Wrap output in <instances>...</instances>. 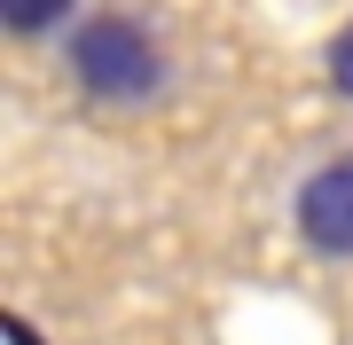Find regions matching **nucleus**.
Masks as SVG:
<instances>
[{
  "label": "nucleus",
  "mask_w": 353,
  "mask_h": 345,
  "mask_svg": "<svg viewBox=\"0 0 353 345\" xmlns=\"http://www.w3.org/2000/svg\"><path fill=\"white\" fill-rule=\"evenodd\" d=\"M0 16H8L16 39H39V32H55L71 16V0H0Z\"/></svg>",
  "instance_id": "7ed1b4c3"
},
{
  "label": "nucleus",
  "mask_w": 353,
  "mask_h": 345,
  "mask_svg": "<svg viewBox=\"0 0 353 345\" xmlns=\"http://www.w3.org/2000/svg\"><path fill=\"white\" fill-rule=\"evenodd\" d=\"M299 236L322 259H353V157L299 180Z\"/></svg>",
  "instance_id": "f03ea898"
},
{
  "label": "nucleus",
  "mask_w": 353,
  "mask_h": 345,
  "mask_svg": "<svg viewBox=\"0 0 353 345\" xmlns=\"http://www.w3.org/2000/svg\"><path fill=\"white\" fill-rule=\"evenodd\" d=\"M330 87H338L345 103H353V32L338 39V48H330Z\"/></svg>",
  "instance_id": "20e7f679"
},
{
  "label": "nucleus",
  "mask_w": 353,
  "mask_h": 345,
  "mask_svg": "<svg viewBox=\"0 0 353 345\" xmlns=\"http://www.w3.org/2000/svg\"><path fill=\"white\" fill-rule=\"evenodd\" d=\"M71 79L87 103H110V110H134L165 87V55L157 39L134 24V16H87L71 32Z\"/></svg>",
  "instance_id": "f257e3e1"
},
{
  "label": "nucleus",
  "mask_w": 353,
  "mask_h": 345,
  "mask_svg": "<svg viewBox=\"0 0 353 345\" xmlns=\"http://www.w3.org/2000/svg\"><path fill=\"white\" fill-rule=\"evenodd\" d=\"M0 337H8V345H39V330H32L24 314H8V322H0Z\"/></svg>",
  "instance_id": "39448f33"
}]
</instances>
